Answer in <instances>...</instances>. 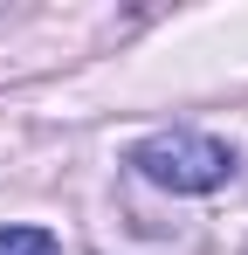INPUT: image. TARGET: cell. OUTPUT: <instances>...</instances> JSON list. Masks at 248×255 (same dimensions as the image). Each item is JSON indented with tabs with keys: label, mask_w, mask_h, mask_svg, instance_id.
<instances>
[{
	"label": "cell",
	"mask_w": 248,
	"mask_h": 255,
	"mask_svg": "<svg viewBox=\"0 0 248 255\" xmlns=\"http://www.w3.org/2000/svg\"><path fill=\"white\" fill-rule=\"evenodd\" d=\"M131 172L159 193H214L235 179V152L207 131H152L145 145H131Z\"/></svg>",
	"instance_id": "obj_1"
},
{
	"label": "cell",
	"mask_w": 248,
	"mask_h": 255,
	"mask_svg": "<svg viewBox=\"0 0 248 255\" xmlns=\"http://www.w3.org/2000/svg\"><path fill=\"white\" fill-rule=\"evenodd\" d=\"M0 255H62V249H55L48 228H21L14 221V228H0Z\"/></svg>",
	"instance_id": "obj_2"
}]
</instances>
